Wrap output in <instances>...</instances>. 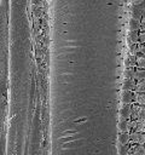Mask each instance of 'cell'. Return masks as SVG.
<instances>
[{
	"mask_svg": "<svg viewBox=\"0 0 145 155\" xmlns=\"http://www.w3.org/2000/svg\"><path fill=\"white\" fill-rule=\"evenodd\" d=\"M130 143L133 144H145V133L134 132L130 134Z\"/></svg>",
	"mask_w": 145,
	"mask_h": 155,
	"instance_id": "1",
	"label": "cell"
},
{
	"mask_svg": "<svg viewBox=\"0 0 145 155\" xmlns=\"http://www.w3.org/2000/svg\"><path fill=\"white\" fill-rule=\"evenodd\" d=\"M129 149H130V145L129 144L117 143V145H116V150H117V154L118 155H129Z\"/></svg>",
	"mask_w": 145,
	"mask_h": 155,
	"instance_id": "3",
	"label": "cell"
},
{
	"mask_svg": "<svg viewBox=\"0 0 145 155\" xmlns=\"http://www.w3.org/2000/svg\"><path fill=\"white\" fill-rule=\"evenodd\" d=\"M117 143L121 144H129L130 143V136L127 134L126 132H120L117 134Z\"/></svg>",
	"mask_w": 145,
	"mask_h": 155,
	"instance_id": "4",
	"label": "cell"
},
{
	"mask_svg": "<svg viewBox=\"0 0 145 155\" xmlns=\"http://www.w3.org/2000/svg\"><path fill=\"white\" fill-rule=\"evenodd\" d=\"M145 155V147L143 144H138V145H132L129 149V155Z\"/></svg>",
	"mask_w": 145,
	"mask_h": 155,
	"instance_id": "2",
	"label": "cell"
}]
</instances>
